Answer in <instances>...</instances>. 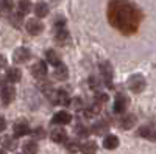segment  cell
<instances>
[{"label": "cell", "mask_w": 156, "mask_h": 154, "mask_svg": "<svg viewBox=\"0 0 156 154\" xmlns=\"http://www.w3.org/2000/svg\"><path fill=\"white\" fill-rule=\"evenodd\" d=\"M51 101L55 104H62V106H69V103H70L66 91H55V98H51Z\"/></svg>", "instance_id": "obj_11"}, {"label": "cell", "mask_w": 156, "mask_h": 154, "mask_svg": "<svg viewBox=\"0 0 156 154\" xmlns=\"http://www.w3.org/2000/svg\"><path fill=\"white\" fill-rule=\"evenodd\" d=\"M0 143H2V146L5 149H16L17 148V140L16 137H12V135H3L2 139H0Z\"/></svg>", "instance_id": "obj_13"}, {"label": "cell", "mask_w": 156, "mask_h": 154, "mask_svg": "<svg viewBox=\"0 0 156 154\" xmlns=\"http://www.w3.org/2000/svg\"><path fill=\"white\" fill-rule=\"evenodd\" d=\"M100 112V106H97V104H92L90 108H87V109H84V117L86 118H92V117H97V114Z\"/></svg>", "instance_id": "obj_25"}, {"label": "cell", "mask_w": 156, "mask_h": 154, "mask_svg": "<svg viewBox=\"0 0 156 154\" xmlns=\"http://www.w3.org/2000/svg\"><path fill=\"white\" fill-rule=\"evenodd\" d=\"M50 139L55 143H66L67 142V132L62 128H56V129H53L50 132Z\"/></svg>", "instance_id": "obj_9"}, {"label": "cell", "mask_w": 156, "mask_h": 154, "mask_svg": "<svg viewBox=\"0 0 156 154\" xmlns=\"http://www.w3.org/2000/svg\"><path fill=\"white\" fill-rule=\"evenodd\" d=\"M147 83H145V78L142 75H133V76H129V80H128V89L131 92L134 94H140L142 91L145 89Z\"/></svg>", "instance_id": "obj_2"}, {"label": "cell", "mask_w": 156, "mask_h": 154, "mask_svg": "<svg viewBox=\"0 0 156 154\" xmlns=\"http://www.w3.org/2000/svg\"><path fill=\"white\" fill-rule=\"evenodd\" d=\"M151 132H153V129H151V128H148V126H142L140 129H139V135L140 137H145V139H150Z\"/></svg>", "instance_id": "obj_29"}, {"label": "cell", "mask_w": 156, "mask_h": 154, "mask_svg": "<svg viewBox=\"0 0 156 154\" xmlns=\"http://www.w3.org/2000/svg\"><path fill=\"white\" fill-rule=\"evenodd\" d=\"M108 131H109V125H108L106 121H103V120L97 121V123L92 126V132L97 134V135H105Z\"/></svg>", "instance_id": "obj_17"}, {"label": "cell", "mask_w": 156, "mask_h": 154, "mask_svg": "<svg viewBox=\"0 0 156 154\" xmlns=\"http://www.w3.org/2000/svg\"><path fill=\"white\" fill-rule=\"evenodd\" d=\"M45 58H47V62H50L51 66H58L59 62V56L56 55V51L55 50H47L45 51Z\"/></svg>", "instance_id": "obj_22"}, {"label": "cell", "mask_w": 156, "mask_h": 154, "mask_svg": "<svg viewBox=\"0 0 156 154\" xmlns=\"http://www.w3.org/2000/svg\"><path fill=\"white\" fill-rule=\"evenodd\" d=\"M66 148H67V151L72 152V154L80 149V146H78V142H75V140H67V142H66Z\"/></svg>", "instance_id": "obj_27"}, {"label": "cell", "mask_w": 156, "mask_h": 154, "mask_svg": "<svg viewBox=\"0 0 156 154\" xmlns=\"http://www.w3.org/2000/svg\"><path fill=\"white\" fill-rule=\"evenodd\" d=\"M14 135L16 137H23V135H27V134H30V126L25 123V121H17V123H14Z\"/></svg>", "instance_id": "obj_12"}, {"label": "cell", "mask_w": 156, "mask_h": 154, "mask_svg": "<svg viewBox=\"0 0 156 154\" xmlns=\"http://www.w3.org/2000/svg\"><path fill=\"white\" fill-rule=\"evenodd\" d=\"M44 135H45V132H44L42 128H36V129L33 131V137L34 139H42Z\"/></svg>", "instance_id": "obj_32"}, {"label": "cell", "mask_w": 156, "mask_h": 154, "mask_svg": "<svg viewBox=\"0 0 156 154\" xmlns=\"http://www.w3.org/2000/svg\"><path fill=\"white\" fill-rule=\"evenodd\" d=\"M150 140L156 142V129H153V132H151V135H150Z\"/></svg>", "instance_id": "obj_36"}, {"label": "cell", "mask_w": 156, "mask_h": 154, "mask_svg": "<svg viewBox=\"0 0 156 154\" xmlns=\"http://www.w3.org/2000/svg\"><path fill=\"white\" fill-rule=\"evenodd\" d=\"M55 37L58 42H66L69 39V31L66 28H59V30H55Z\"/></svg>", "instance_id": "obj_24"}, {"label": "cell", "mask_w": 156, "mask_h": 154, "mask_svg": "<svg viewBox=\"0 0 156 154\" xmlns=\"http://www.w3.org/2000/svg\"><path fill=\"white\" fill-rule=\"evenodd\" d=\"M89 132H90V131H89V128H86L84 125L80 123V125L76 126V135H78V137H87Z\"/></svg>", "instance_id": "obj_26"}, {"label": "cell", "mask_w": 156, "mask_h": 154, "mask_svg": "<svg viewBox=\"0 0 156 154\" xmlns=\"http://www.w3.org/2000/svg\"><path fill=\"white\" fill-rule=\"evenodd\" d=\"M89 83H90V87H92V89H97L100 86V81H95V78H90Z\"/></svg>", "instance_id": "obj_35"}, {"label": "cell", "mask_w": 156, "mask_h": 154, "mask_svg": "<svg viewBox=\"0 0 156 154\" xmlns=\"http://www.w3.org/2000/svg\"><path fill=\"white\" fill-rule=\"evenodd\" d=\"M55 80H59V81H66L67 76H69V72H67V67L64 66V64H58L56 69H55Z\"/></svg>", "instance_id": "obj_15"}, {"label": "cell", "mask_w": 156, "mask_h": 154, "mask_svg": "<svg viewBox=\"0 0 156 154\" xmlns=\"http://www.w3.org/2000/svg\"><path fill=\"white\" fill-rule=\"evenodd\" d=\"M12 0H2L0 2V9H3V11H11L12 9Z\"/></svg>", "instance_id": "obj_30"}, {"label": "cell", "mask_w": 156, "mask_h": 154, "mask_svg": "<svg viewBox=\"0 0 156 154\" xmlns=\"http://www.w3.org/2000/svg\"><path fill=\"white\" fill-rule=\"evenodd\" d=\"M70 120H72V115L66 111H61V112H56L53 115L51 123L53 125H67V123H70Z\"/></svg>", "instance_id": "obj_10"}, {"label": "cell", "mask_w": 156, "mask_h": 154, "mask_svg": "<svg viewBox=\"0 0 156 154\" xmlns=\"http://www.w3.org/2000/svg\"><path fill=\"white\" fill-rule=\"evenodd\" d=\"M9 20H11V23H12V25L19 27L20 22H22V14H20V12H19V14H11V16H9Z\"/></svg>", "instance_id": "obj_31"}, {"label": "cell", "mask_w": 156, "mask_h": 154, "mask_svg": "<svg viewBox=\"0 0 156 154\" xmlns=\"http://www.w3.org/2000/svg\"><path fill=\"white\" fill-rule=\"evenodd\" d=\"M106 14L109 23L125 36L136 34L142 22V12L129 0H109Z\"/></svg>", "instance_id": "obj_1"}, {"label": "cell", "mask_w": 156, "mask_h": 154, "mask_svg": "<svg viewBox=\"0 0 156 154\" xmlns=\"http://www.w3.org/2000/svg\"><path fill=\"white\" fill-rule=\"evenodd\" d=\"M42 30H44V23L39 19H30L27 22V31H28V34L37 36V34L42 33Z\"/></svg>", "instance_id": "obj_5"}, {"label": "cell", "mask_w": 156, "mask_h": 154, "mask_svg": "<svg viewBox=\"0 0 156 154\" xmlns=\"http://www.w3.org/2000/svg\"><path fill=\"white\" fill-rule=\"evenodd\" d=\"M0 154H6V152H5L3 149H0Z\"/></svg>", "instance_id": "obj_37"}, {"label": "cell", "mask_w": 156, "mask_h": 154, "mask_svg": "<svg viewBox=\"0 0 156 154\" xmlns=\"http://www.w3.org/2000/svg\"><path fill=\"white\" fill-rule=\"evenodd\" d=\"M6 67V58L3 55H0V70Z\"/></svg>", "instance_id": "obj_34"}, {"label": "cell", "mask_w": 156, "mask_h": 154, "mask_svg": "<svg viewBox=\"0 0 156 154\" xmlns=\"http://www.w3.org/2000/svg\"><path fill=\"white\" fill-rule=\"evenodd\" d=\"M34 14H36V17H45L47 14H48V6H47V3H44V2H39V3H36V6H34Z\"/></svg>", "instance_id": "obj_20"}, {"label": "cell", "mask_w": 156, "mask_h": 154, "mask_svg": "<svg viewBox=\"0 0 156 154\" xmlns=\"http://www.w3.org/2000/svg\"><path fill=\"white\" fill-rule=\"evenodd\" d=\"M31 75L34 76V78H37V80H44L47 76V64L44 61L34 62L33 67H31Z\"/></svg>", "instance_id": "obj_3"}, {"label": "cell", "mask_w": 156, "mask_h": 154, "mask_svg": "<svg viewBox=\"0 0 156 154\" xmlns=\"http://www.w3.org/2000/svg\"><path fill=\"white\" fill-rule=\"evenodd\" d=\"M100 72L103 75V78H105L106 81V86L108 87H112V67H111V64L109 62H101L100 64Z\"/></svg>", "instance_id": "obj_7"}, {"label": "cell", "mask_w": 156, "mask_h": 154, "mask_svg": "<svg viewBox=\"0 0 156 154\" xmlns=\"http://www.w3.org/2000/svg\"><path fill=\"white\" fill-rule=\"evenodd\" d=\"M128 103H129L128 97H126V95H123V94H119V95L115 97L114 112H115V114H123V112H125V109H126V106H128Z\"/></svg>", "instance_id": "obj_6"}, {"label": "cell", "mask_w": 156, "mask_h": 154, "mask_svg": "<svg viewBox=\"0 0 156 154\" xmlns=\"http://www.w3.org/2000/svg\"><path fill=\"white\" fill-rule=\"evenodd\" d=\"M17 8H19V12L23 16V14H28L31 11V0H20L17 3Z\"/></svg>", "instance_id": "obj_23"}, {"label": "cell", "mask_w": 156, "mask_h": 154, "mask_svg": "<svg viewBox=\"0 0 156 154\" xmlns=\"http://www.w3.org/2000/svg\"><path fill=\"white\" fill-rule=\"evenodd\" d=\"M20 78H22V72L17 67H11L6 70V80L9 83H17V81H20Z\"/></svg>", "instance_id": "obj_16"}, {"label": "cell", "mask_w": 156, "mask_h": 154, "mask_svg": "<svg viewBox=\"0 0 156 154\" xmlns=\"http://www.w3.org/2000/svg\"><path fill=\"white\" fill-rule=\"evenodd\" d=\"M5 129H6V120L0 115V132H3Z\"/></svg>", "instance_id": "obj_33"}, {"label": "cell", "mask_w": 156, "mask_h": 154, "mask_svg": "<svg viewBox=\"0 0 156 154\" xmlns=\"http://www.w3.org/2000/svg\"><path fill=\"white\" fill-rule=\"evenodd\" d=\"M16 98V89L12 86H5L2 89V103L5 106H8L9 103H12Z\"/></svg>", "instance_id": "obj_8"}, {"label": "cell", "mask_w": 156, "mask_h": 154, "mask_svg": "<svg viewBox=\"0 0 156 154\" xmlns=\"http://www.w3.org/2000/svg\"><path fill=\"white\" fill-rule=\"evenodd\" d=\"M134 123H136V115L134 114H126L120 120V128L122 129H131L134 126Z\"/></svg>", "instance_id": "obj_14"}, {"label": "cell", "mask_w": 156, "mask_h": 154, "mask_svg": "<svg viewBox=\"0 0 156 154\" xmlns=\"http://www.w3.org/2000/svg\"><path fill=\"white\" fill-rule=\"evenodd\" d=\"M103 146H105L106 149H115L117 146H119V139H117V135H106L105 137V142H103Z\"/></svg>", "instance_id": "obj_18"}, {"label": "cell", "mask_w": 156, "mask_h": 154, "mask_svg": "<svg viewBox=\"0 0 156 154\" xmlns=\"http://www.w3.org/2000/svg\"><path fill=\"white\" fill-rule=\"evenodd\" d=\"M30 58H31V53H30V50L25 48V47L16 48V50H14V55H12V59H14V62H17V64L27 62Z\"/></svg>", "instance_id": "obj_4"}, {"label": "cell", "mask_w": 156, "mask_h": 154, "mask_svg": "<svg viewBox=\"0 0 156 154\" xmlns=\"http://www.w3.org/2000/svg\"><path fill=\"white\" fill-rule=\"evenodd\" d=\"M37 151H39V145L34 142V140L25 142V145H23V152L25 154H37Z\"/></svg>", "instance_id": "obj_21"}, {"label": "cell", "mask_w": 156, "mask_h": 154, "mask_svg": "<svg viewBox=\"0 0 156 154\" xmlns=\"http://www.w3.org/2000/svg\"><path fill=\"white\" fill-rule=\"evenodd\" d=\"M69 106H72L75 111H80L81 108H83V100L81 98H73V100H70V103H69Z\"/></svg>", "instance_id": "obj_28"}, {"label": "cell", "mask_w": 156, "mask_h": 154, "mask_svg": "<svg viewBox=\"0 0 156 154\" xmlns=\"http://www.w3.org/2000/svg\"><path fill=\"white\" fill-rule=\"evenodd\" d=\"M80 151L83 154H95L97 152V143L92 142V140H87L80 146Z\"/></svg>", "instance_id": "obj_19"}]
</instances>
